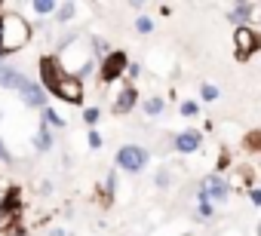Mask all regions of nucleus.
I'll use <instances>...</instances> for the list:
<instances>
[{
    "mask_svg": "<svg viewBox=\"0 0 261 236\" xmlns=\"http://www.w3.org/2000/svg\"><path fill=\"white\" fill-rule=\"evenodd\" d=\"M31 43V25L19 13H0V58H7Z\"/></svg>",
    "mask_w": 261,
    "mask_h": 236,
    "instance_id": "1",
    "label": "nucleus"
},
{
    "mask_svg": "<svg viewBox=\"0 0 261 236\" xmlns=\"http://www.w3.org/2000/svg\"><path fill=\"white\" fill-rule=\"evenodd\" d=\"M37 71H40V86H43L46 95H53V92L59 89V83L68 77L65 68H62V62H59V55H40Z\"/></svg>",
    "mask_w": 261,
    "mask_h": 236,
    "instance_id": "2",
    "label": "nucleus"
},
{
    "mask_svg": "<svg viewBox=\"0 0 261 236\" xmlns=\"http://www.w3.org/2000/svg\"><path fill=\"white\" fill-rule=\"evenodd\" d=\"M117 166L123 172H142L148 166V151L139 148V144H123L117 151Z\"/></svg>",
    "mask_w": 261,
    "mask_h": 236,
    "instance_id": "3",
    "label": "nucleus"
},
{
    "mask_svg": "<svg viewBox=\"0 0 261 236\" xmlns=\"http://www.w3.org/2000/svg\"><path fill=\"white\" fill-rule=\"evenodd\" d=\"M126 68H129L126 52H123V49H114V52H108V55L101 58L98 77H101V83H114V80H120V77H123V71H126Z\"/></svg>",
    "mask_w": 261,
    "mask_h": 236,
    "instance_id": "4",
    "label": "nucleus"
},
{
    "mask_svg": "<svg viewBox=\"0 0 261 236\" xmlns=\"http://www.w3.org/2000/svg\"><path fill=\"white\" fill-rule=\"evenodd\" d=\"M233 46H237V58H249V55L261 46V37H258V31H255V28L243 25V28H237V31H233Z\"/></svg>",
    "mask_w": 261,
    "mask_h": 236,
    "instance_id": "5",
    "label": "nucleus"
},
{
    "mask_svg": "<svg viewBox=\"0 0 261 236\" xmlns=\"http://www.w3.org/2000/svg\"><path fill=\"white\" fill-rule=\"evenodd\" d=\"M53 98H59V101H65V104H83V80L68 74V77L59 83V89L53 92Z\"/></svg>",
    "mask_w": 261,
    "mask_h": 236,
    "instance_id": "6",
    "label": "nucleus"
},
{
    "mask_svg": "<svg viewBox=\"0 0 261 236\" xmlns=\"http://www.w3.org/2000/svg\"><path fill=\"white\" fill-rule=\"evenodd\" d=\"M19 218H22V209L0 199V236H22Z\"/></svg>",
    "mask_w": 261,
    "mask_h": 236,
    "instance_id": "7",
    "label": "nucleus"
},
{
    "mask_svg": "<svg viewBox=\"0 0 261 236\" xmlns=\"http://www.w3.org/2000/svg\"><path fill=\"white\" fill-rule=\"evenodd\" d=\"M19 95H22V101H25L28 107H40V110L46 107V92H43V86H40V83H34V80H28V83L22 86V92H19Z\"/></svg>",
    "mask_w": 261,
    "mask_h": 236,
    "instance_id": "8",
    "label": "nucleus"
},
{
    "mask_svg": "<svg viewBox=\"0 0 261 236\" xmlns=\"http://www.w3.org/2000/svg\"><path fill=\"white\" fill-rule=\"evenodd\" d=\"M136 101H139L136 86H123V89L117 92V98H114V113H129V110L136 107Z\"/></svg>",
    "mask_w": 261,
    "mask_h": 236,
    "instance_id": "9",
    "label": "nucleus"
},
{
    "mask_svg": "<svg viewBox=\"0 0 261 236\" xmlns=\"http://www.w3.org/2000/svg\"><path fill=\"white\" fill-rule=\"evenodd\" d=\"M197 196H203V199H209V196H212V199H224V196H227V184H224L218 175H212V178H206V181L200 184V193H197Z\"/></svg>",
    "mask_w": 261,
    "mask_h": 236,
    "instance_id": "10",
    "label": "nucleus"
},
{
    "mask_svg": "<svg viewBox=\"0 0 261 236\" xmlns=\"http://www.w3.org/2000/svg\"><path fill=\"white\" fill-rule=\"evenodd\" d=\"M200 144H203V135H200V132H194V129H188V132L175 135V151H178V154H194Z\"/></svg>",
    "mask_w": 261,
    "mask_h": 236,
    "instance_id": "11",
    "label": "nucleus"
},
{
    "mask_svg": "<svg viewBox=\"0 0 261 236\" xmlns=\"http://www.w3.org/2000/svg\"><path fill=\"white\" fill-rule=\"evenodd\" d=\"M34 148H37L40 154L53 151V132H49V126H46V123H40V126H37V135H34Z\"/></svg>",
    "mask_w": 261,
    "mask_h": 236,
    "instance_id": "12",
    "label": "nucleus"
},
{
    "mask_svg": "<svg viewBox=\"0 0 261 236\" xmlns=\"http://www.w3.org/2000/svg\"><path fill=\"white\" fill-rule=\"evenodd\" d=\"M43 123H46V126H53V129H65V116H62L56 107H49V104H46V107H43Z\"/></svg>",
    "mask_w": 261,
    "mask_h": 236,
    "instance_id": "13",
    "label": "nucleus"
},
{
    "mask_svg": "<svg viewBox=\"0 0 261 236\" xmlns=\"http://www.w3.org/2000/svg\"><path fill=\"white\" fill-rule=\"evenodd\" d=\"M74 16H77V4H62V7L56 10V22H59V25H68Z\"/></svg>",
    "mask_w": 261,
    "mask_h": 236,
    "instance_id": "14",
    "label": "nucleus"
},
{
    "mask_svg": "<svg viewBox=\"0 0 261 236\" xmlns=\"http://www.w3.org/2000/svg\"><path fill=\"white\" fill-rule=\"evenodd\" d=\"M252 10H255L252 4H237V7H233V13H230V22H240L237 28H243V22L252 16Z\"/></svg>",
    "mask_w": 261,
    "mask_h": 236,
    "instance_id": "15",
    "label": "nucleus"
},
{
    "mask_svg": "<svg viewBox=\"0 0 261 236\" xmlns=\"http://www.w3.org/2000/svg\"><path fill=\"white\" fill-rule=\"evenodd\" d=\"M59 4H53V0H34V13L37 16H56Z\"/></svg>",
    "mask_w": 261,
    "mask_h": 236,
    "instance_id": "16",
    "label": "nucleus"
},
{
    "mask_svg": "<svg viewBox=\"0 0 261 236\" xmlns=\"http://www.w3.org/2000/svg\"><path fill=\"white\" fill-rule=\"evenodd\" d=\"M163 107H166V104H163V98H148V101H145V113H148V116L163 113Z\"/></svg>",
    "mask_w": 261,
    "mask_h": 236,
    "instance_id": "17",
    "label": "nucleus"
},
{
    "mask_svg": "<svg viewBox=\"0 0 261 236\" xmlns=\"http://www.w3.org/2000/svg\"><path fill=\"white\" fill-rule=\"evenodd\" d=\"M136 31H139V34H151V31H154V22H151L148 16H139V19H136Z\"/></svg>",
    "mask_w": 261,
    "mask_h": 236,
    "instance_id": "18",
    "label": "nucleus"
},
{
    "mask_svg": "<svg viewBox=\"0 0 261 236\" xmlns=\"http://www.w3.org/2000/svg\"><path fill=\"white\" fill-rule=\"evenodd\" d=\"M98 116H101V110H98V107H86V110H83L86 126H95V123H98Z\"/></svg>",
    "mask_w": 261,
    "mask_h": 236,
    "instance_id": "19",
    "label": "nucleus"
},
{
    "mask_svg": "<svg viewBox=\"0 0 261 236\" xmlns=\"http://www.w3.org/2000/svg\"><path fill=\"white\" fill-rule=\"evenodd\" d=\"M200 95H203V98H206V101H215V98H218V95H221V92H218V89H215V86H209V83H206V86H203V89H200Z\"/></svg>",
    "mask_w": 261,
    "mask_h": 236,
    "instance_id": "20",
    "label": "nucleus"
},
{
    "mask_svg": "<svg viewBox=\"0 0 261 236\" xmlns=\"http://www.w3.org/2000/svg\"><path fill=\"white\" fill-rule=\"evenodd\" d=\"M246 144H249L252 151H261V132H249V135H246Z\"/></svg>",
    "mask_w": 261,
    "mask_h": 236,
    "instance_id": "21",
    "label": "nucleus"
},
{
    "mask_svg": "<svg viewBox=\"0 0 261 236\" xmlns=\"http://www.w3.org/2000/svg\"><path fill=\"white\" fill-rule=\"evenodd\" d=\"M0 163H4V166H13V154L7 151V144H4V138H0Z\"/></svg>",
    "mask_w": 261,
    "mask_h": 236,
    "instance_id": "22",
    "label": "nucleus"
},
{
    "mask_svg": "<svg viewBox=\"0 0 261 236\" xmlns=\"http://www.w3.org/2000/svg\"><path fill=\"white\" fill-rule=\"evenodd\" d=\"M181 113H185V116H194V113H197V101H185V104H181Z\"/></svg>",
    "mask_w": 261,
    "mask_h": 236,
    "instance_id": "23",
    "label": "nucleus"
},
{
    "mask_svg": "<svg viewBox=\"0 0 261 236\" xmlns=\"http://www.w3.org/2000/svg\"><path fill=\"white\" fill-rule=\"evenodd\" d=\"M89 148H92V151L101 148V135H98V132H89Z\"/></svg>",
    "mask_w": 261,
    "mask_h": 236,
    "instance_id": "24",
    "label": "nucleus"
},
{
    "mask_svg": "<svg viewBox=\"0 0 261 236\" xmlns=\"http://www.w3.org/2000/svg\"><path fill=\"white\" fill-rule=\"evenodd\" d=\"M252 202H255V205H261V190H252Z\"/></svg>",
    "mask_w": 261,
    "mask_h": 236,
    "instance_id": "25",
    "label": "nucleus"
},
{
    "mask_svg": "<svg viewBox=\"0 0 261 236\" xmlns=\"http://www.w3.org/2000/svg\"><path fill=\"white\" fill-rule=\"evenodd\" d=\"M49 236H65V230H59V227H56V230H49Z\"/></svg>",
    "mask_w": 261,
    "mask_h": 236,
    "instance_id": "26",
    "label": "nucleus"
},
{
    "mask_svg": "<svg viewBox=\"0 0 261 236\" xmlns=\"http://www.w3.org/2000/svg\"><path fill=\"white\" fill-rule=\"evenodd\" d=\"M258 236H261V227H258Z\"/></svg>",
    "mask_w": 261,
    "mask_h": 236,
    "instance_id": "27",
    "label": "nucleus"
},
{
    "mask_svg": "<svg viewBox=\"0 0 261 236\" xmlns=\"http://www.w3.org/2000/svg\"><path fill=\"white\" fill-rule=\"evenodd\" d=\"M0 10H4V4H0Z\"/></svg>",
    "mask_w": 261,
    "mask_h": 236,
    "instance_id": "28",
    "label": "nucleus"
}]
</instances>
